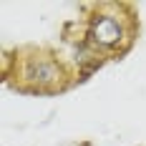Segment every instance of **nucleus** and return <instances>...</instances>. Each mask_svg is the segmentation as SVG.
Listing matches in <instances>:
<instances>
[{
  "label": "nucleus",
  "instance_id": "1",
  "mask_svg": "<svg viewBox=\"0 0 146 146\" xmlns=\"http://www.w3.org/2000/svg\"><path fill=\"white\" fill-rule=\"evenodd\" d=\"M91 40L103 45V48L116 45L121 40V25H118V20L111 18V15H96L93 25H91Z\"/></svg>",
  "mask_w": 146,
  "mask_h": 146
},
{
  "label": "nucleus",
  "instance_id": "2",
  "mask_svg": "<svg viewBox=\"0 0 146 146\" xmlns=\"http://www.w3.org/2000/svg\"><path fill=\"white\" fill-rule=\"evenodd\" d=\"M35 78L38 81H53L56 78V68L50 63H38L35 66Z\"/></svg>",
  "mask_w": 146,
  "mask_h": 146
}]
</instances>
